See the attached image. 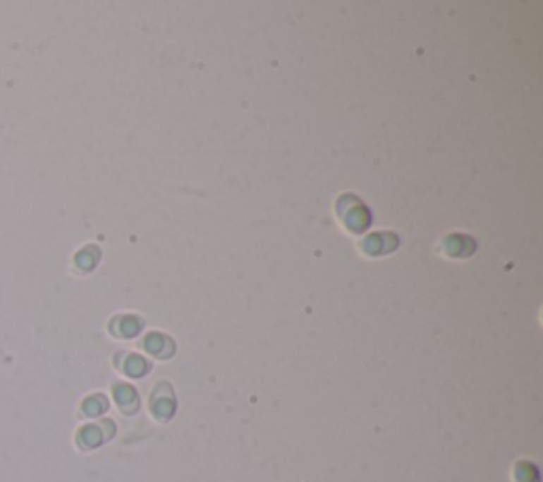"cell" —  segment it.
Returning <instances> with one entry per match:
<instances>
[]
</instances>
